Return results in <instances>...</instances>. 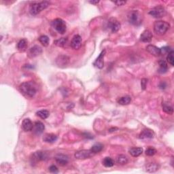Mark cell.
<instances>
[{
	"mask_svg": "<svg viewBox=\"0 0 174 174\" xmlns=\"http://www.w3.org/2000/svg\"><path fill=\"white\" fill-rule=\"evenodd\" d=\"M19 90L26 98L29 99L33 98L37 93V88H36L35 84L32 81L22 83L19 86Z\"/></svg>",
	"mask_w": 174,
	"mask_h": 174,
	"instance_id": "cell-1",
	"label": "cell"
},
{
	"mask_svg": "<svg viewBox=\"0 0 174 174\" xmlns=\"http://www.w3.org/2000/svg\"><path fill=\"white\" fill-rule=\"evenodd\" d=\"M170 27L167 22L163 21H157L154 24V31L156 35H163L165 34Z\"/></svg>",
	"mask_w": 174,
	"mask_h": 174,
	"instance_id": "cell-2",
	"label": "cell"
},
{
	"mask_svg": "<svg viewBox=\"0 0 174 174\" xmlns=\"http://www.w3.org/2000/svg\"><path fill=\"white\" fill-rule=\"evenodd\" d=\"M50 3L48 1H44L39 3H33L30 6L29 12L32 15H37L41 13L43 10L47 8L49 6Z\"/></svg>",
	"mask_w": 174,
	"mask_h": 174,
	"instance_id": "cell-3",
	"label": "cell"
},
{
	"mask_svg": "<svg viewBox=\"0 0 174 174\" xmlns=\"http://www.w3.org/2000/svg\"><path fill=\"white\" fill-rule=\"evenodd\" d=\"M128 21L132 25L138 26L142 23V16L137 10H131L128 14Z\"/></svg>",
	"mask_w": 174,
	"mask_h": 174,
	"instance_id": "cell-4",
	"label": "cell"
},
{
	"mask_svg": "<svg viewBox=\"0 0 174 174\" xmlns=\"http://www.w3.org/2000/svg\"><path fill=\"white\" fill-rule=\"evenodd\" d=\"M52 26L58 33H61V34H64L67 29L66 23L61 18L55 19L52 23Z\"/></svg>",
	"mask_w": 174,
	"mask_h": 174,
	"instance_id": "cell-5",
	"label": "cell"
},
{
	"mask_svg": "<svg viewBox=\"0 0 174 174\" xmlns=\"http://www.w3.org/2000/svg\"><path fill=\"white\" fill-rule=\"evenodd\" d=\"M167 12L165 8L162 6H157L154 8L150 10L149 12V14L153 16L154 18H160L162 17H164L166 15Z\"/></svg>",
	"mask_w": 174,
	"mask_h": 174,
	"instance_id": "cell-6",
	"label": "cell"
},
{
	"mask_svg": "<svg viewBox=\"0 0 174 174\" xmlns=\"http://www.w3.org/2000/svg\"><path fill=\"white\" fill-rule=\"evenodd\" d=\"M93 152L91 150H81L77 151L75 153V158L79 160H84V159H89L94 155Z\"/></svg>",
	"mask_w": 174,
	"mask_h": 174,
	"instance_id": "cell-7",
	"label": "cell"
},
{
	"mask_svg": "<svg viewBox=\"0 0 174 174\" xmlns=\"http://www.w3.org/2000/svg\"><path fill=\"white\" fill-rule=\"evenodd\" d=\"M48 159V154L46 152L42 151H38L33 154L32 157L31 158V163L33 164L37 163L38 162L41 161H45Z\"/></svg>",
	"mask_w": 174,
	"mask_h": 174,
	"instance_id": "cell-8",
	"label": "cell"
},
{
	"mask_svg": "<svg viewBox=\"0 0 174 174\" xmlns=\"http://www.w3.org/2000/svg\"><path fill=\"white\" fill-rule=\"evenodd\" d=\"M108 27L112 33H116L120 29V23L117 19L114 18H111L108 21Z\"/></svg>",
	"mask_w": 174,
	"mask_h": 174,
	"instance_id": "cell-9",
	"label": "cell"
},
{
	"mask_svg": "<svg viewBox=\"0 0 174 174\" xmlns=\"http://www.w3.org/2000/svg\"><path fill=\"white\" fill-rule=\"evenodd\" d=\"M55 161H56L58 165L61 166H65L68 163L69 157L63 154H58L55 156Z\"/></svg>",
	"mask_w": 174,
	"mask_h": 174,
	"instance_id": "cell-10",
	"label": "cell"
},
{
	"mask_svg": "<svg viewBox=\"0 0 174 174\" xmlns=\"http://www.w3.org/2000/svg\"><path fill=\"white\" fill-rule=\"evenodd\" d=\"M82 42H83V40L80 35H76L74 36L71 41V46L74 50H78L81 47Z\"/></svg>",
	"mask_w": 174,
	"mask_h": 174,
	"instance_id": "cell-11",
	"label": "cell"
},
{
	"mask_svg": "<svg viewBox=\"0 0 174 174\" xmlns=\"http://www.w3.org/2000/svg\"><path fill=\"white\" fill-rule=\"evenodd\" d=\"M105 55V50H103L102 52H101V54L100 55V56L97 57V59L95 60V61L93 63V65L96 67H97L99 69H102L103 66H104V57Z\"/></svg>",
	"mask_w": 174,
	"mask_h": 174,
	"instance_id": "cell-12",
	"label": "cell"
},
{
	"mask_svg": "<svg viewBox=\"0 0 174 174\" xmlns=\"http://www.w3.org/2000/svg\"><path fill=\"white\" fill-rule=\"evenodd\" d=\"M146 50L150 54L153 55L154 57H159L161 55V48L156 47V46L150 44L147 46Z\"/></svg>",
	"mask_w": 174,
	"mask_h": 174,
	"instance_id": "cell-13",
	"label": "cell"
},
{
	"mask_svg": "<svg viewBox=\"0 0 174 174\" xmlns=\"http://www.w3.org/2000/svg\"><path fill=\"white\" fill-rule=\"evenodd\" d=\"M152 39V33L150 30H145L140 35V40L143 42H150Z\"/></svg>",
	"mask_w": 174,
	"mask_h": 174,
	"instance_id": "cell-14",
	"label": "cell"
},
{
	"mask_svg": "<svg viewBox=\"0 0 174 174\" xmlns=\"http://www.w3.org/2000/svg\"><path fill=\"white\" fill-rule=\"evenodd\" d=\"M33 126L34 125L31 122V120L29 118H25L23 120V122H22V128L25 131H30V130L33 129Z\"/></svg>",
	"mask_w": 174,
	"mask_h": 174,
	"instance_id": "cell-15",
	"label": "cell"
},
{
	"mask_svg": "<svg viewBox=\"0 0 174 174\" xmlns=\"http://www.w3.org/2000/svg\"><path fill=\"white\" fill-rule=\"evenodd\" d=\"M44 129H45L44 125L42 122L37 121L34 123V126H33V129L35 133L38 135L42 133Z\"/></svg>",
	"mask_w": 174,
	"mask_h": 174,
	"instance_id": "cell-16",
	"label": "cell"
},
{
	"mask_svg": "<svg viewBox=\"0 0 174 174\" xmlns=\"http://www.w3.org/2000/svg\"><path fill=\"white\" fill-rule=\"evenodd\" d=\"M154 137V133L150 129H144L142 130V132L139 134V138L144 139H152Z\"/></svg>",
	"mask_w": 174,
	"mask_h": 174,
	"instance_id": "cell-17",
	"label": "cell"
},
{
	"mask_svg": "<svg viewBox=\"0 0 174 174\" xmlns=\"http://www.w3.org/2000/svg\"><path fill=\"white\" fill-rule=\"evenodd\" d=\"M42 52V48L39 46H34L29 50V56L31 57H35L40 55Z\"/></svg>",
	"mask_w": 174,
	"mask_h": 174,
	"instance_id": "cell-18",
	"label": "cell"
},
{
	"mask_svg": "<svg viewBox=\"0 0 174 174\" xmlns=\"http://www.w3.org/2000/svg\"><path fill=\"white\" fill-rule=\"evenodd\" d=\"M57 136L56 135L52 134V133H46L44 135L43 137V140L44 142H46V143H54L57 141Z\"/></svg>",
	"mask_w": 174,
	"mask_h": 174,
	"instance_id": "cell-19",
	"label": "cell"
},
{
	"mask_svg": "<svg viewBox=\"0 0 174 174\" xmlns=\"http://www.w3.org/2000/svg\"><path fill=\"white\" fill-rule=\"evenodd\" d=\"M129 154L133 157H137L141 155L143 153V148H139V147H134V148H131L129 149Z\"/></svg>",
	"mask_w": 174,
	"mask_h": 174,
	"instance_id": "cell-20",
	"label": "cell"
},
{
	"mask_svg": "<svg viewBox=\"0 0 174 174\" xmlns=\"http://www.w3.org/2000/svg\"><path fill=\"white\" fill-rule=\"evenodd\" d=\"M28 46L27 40L26 39H22L17 44V48L19 51L24 52L25 51Z\"/></svg>",
	"mask_w": 174,
	"mask_h": 174,
	"instance_id": "cell-21",
	"label": "cell"
},
{
	"mask_svg": "<svg viewBox=\"0 0 174 174\" xmlns=\"http://www.w3.org/2000/svg\"><path fill=\"white\" fill-rule=\"evenodd\" d=\"M163 110L165 113L168 114H172L173 112V107L170 104H169V103L164 102L163 103Z\"/></svg>",
	"mask_w": 174,
	"mask_h": 174,
	"instance_id": "cell-22",
	"label": "cell"
},
{
	"mask_svg": "<svg viewBox=\"0 0 174 174\" xmlns=\"http://www.w3.org/2000/svg\"><path fill=\"white\" fill-rule=\"evenodd\" d=\"M116 162H117V163L119 164V165H124L128 163L127 156L124 155V154H120V155H118L116 158Z\"/></svg>",
	"mask_w": 174,
	"mask_h": 174,
	"instance_id": "cell-23",
	"label": "cell"
},
{
	"mask_svg": "<svg viewBox=\"0 0 174 174\" xmlns=\"http://www.w3.org/2000/svg\"><path fill=\"white\" fill-rule=\"evenodd\" d=\"M103 165L105 167H112L114 165V161L110 157H105L103 161Z\"/></svg>",
	"mask_w": 174,
	"mask_h": 174,
	"instance_id": "cell-24",
	"label": "cell"
},
{
	"mask_svg": "<svg viewBox=\"0 0 174 174\" xmlns=\"http://www.w3.org/2000/svg\"><path fill=\"white\" fill-rule=\"evenodd\" d=\"M130 101H131V98H130L129 96H125V97H120L119 100H118V102L120 105H125L129 104V103H130Z\"/></svg>",
	"mask_w": 174,
	"mask_h": 174,
	"instance_id": "cell-25",
	"label": "cell"
},
{
	"mask_svg": "<svg viewBox=\"0 0 174 174\" xmlns=\"http://www.w3.org/2000/svg\"><path fill=\"white\" fill-rule=\"evenodd\" d=\"M159 64L160 65V69H159V72L161 73H165L167 71L168 67H167V63L164 60L161 59L160 61H159Z\"/></svg>",
	"mask_w": 174,
	"mask_h": 174,
	"instance_id": "cell-26",
	"label": "cell"
},
{
	"mask_svg": "<svg viewBox=\"0 0 174 174\" xmlns=\"http://www.w3.org/2000/svg\"><path fill=\"white\" fill-rule=\"evenodd\" d=\"M67 43V38H61L59 40H55L54 42V44L55 45H57V46L60 47H63L65 46H66Z\"/></svg>",
	"mask_w": 174,
	"mask_h": 174,
	"instance_id": "cell-27",
	"label": "cell"
},
{
	"mask_svg": "<svg viewBox=\"0 0 174 174\" xmlns=\"http://www.w3.org/2000/svg\"><path fill=\"white\" fill-rule=\"evenodd\" d=\"M159 170V166L155 163H150L146 167V171L150 173L155 172Z\"/></svg>",
	"mask_w": 174,
	"mask_h": 174,
	"instance_id": "cell-28",
	"label": "cell"
},
{
	"mask_svg": "<svg viewBox=\"0 0 174 174\" xmlns=\"http://www.w3.org/2000/svg\"><path fill=\"white\" fill-rule=\"evenodd\" d=\"M36 114H37L38 116L42 118V119H46V118L49 116L50 113L46 110H42L38 111V112L36 113Z\"/></svg>",
	"mask_w": 174,
	"mask_h": 174,
	"instance_id": "cell-29",
	"label": "cell"
},
{
	"mask_svg": "<svg viewBox=\"0 0 174 174\" xmlns=\"http://www.w3.org/2000/svg\"><path fill=\"white\" fill-rule=\"evenodd\" d=\"M103 148V146L102 144H96L92 146L91 150L93 152L94 154H97V153H99V152H100L101 150H102Z\"/></svg>",
	"mask_w": 174,
	"mask_h": 174,
	"instance_id": "cell-30",
	"label": "cell"
},
{
	"mask_svg": "<svg viewBox=\"0 0 174 174\" xmlns=\"http://www.w3.org/2000/svg\"><path fill=\"white\" fill-rule=\"evenodd\" d=\"M39 41L44 46H48L50 42L49 38L47 35H41L39 38Z\"/></svg>",
	"mask_w": 174,
	"mask_h": 174,
	"instance_id": "cell-31",
	"label": "cell"
},
{
	"mask_svg": "<svg viewBox=\"0 0 174 174\" xmlns=\"http://www.w3.org/2000/svg\"><path fill=\"white\" fill-rule=\"evenodd\" d=\"M58 59H59V60L57 59V62L59 61V63H57V65H59V66H61V65H67L69 60L68 58H67L66 56H59Z\"/></svg>",
	"mask_w": 174,
	"mask_h": 174,
	"instance_id": "cell-32",
	"label": "cell"
},
{
	"mask_svg": "<svg viewBox=\"0 0 174 174\" xmlns=\"http://www.w3.org/2000/svg\"><path fill=\"white\" fill-rule=\"evenodd\" d=\"M174 52L173 50H171V51L167 54V61L170 63L171 66L174 65V57H173Z\"/></svg>",
	"mask_w": 174,
	"mask_h": 174,
	"instance_id": "cell-33",
	"label": "cell"
},
{
	"mask_svg": "<svg viewBox=\"0 0 174 174\" xmlns=\"http://www.w3.org/2000/svg\"><path fill=\"white\" fill-rule=\"evenodd\" d=\"M156 153V150L153 148H148L146 150V154L150 156H154Z\"/></svg>",
	"mask_w": 174,
	"mask_h": 174,
	"instance_id": "cell-34",
	"label": "cell"
},
{
	"mask_svg": "<svg viewBox=\"0 0 174 174\" xmlns=\"http://www.w3.org/2000/svg\"><path fill=\"white\" fill-rule=\"evenodd\" d=\"M49 171L50 173H57L58 172H59V170H58V168L55 165L50 166L49 167Z\"/></svg>",
	"mask_w": 174,
	"mask_h": 174,
	"instance_id": "cell-35",
	"label": "cell"
},
{
	"mask_svg": "<svg viewBox=\"0 0 174 174\" xmlns=\"http://www.w3.org/2000/svg\"><path fill=\"white\" fill-rule=\"evenodd\" d=\"M147 83H148V79L143 78L141 80V86H142V88L143 89V90H145V89H146Z\"/></svg>",
	"mask_w": 174,
	"mask_h": 174,
	"instance_id": "cell-36",
	"label": "cell"
},
{
	"mask_svg": "<svg viewBox=\"0 0 174 174\" xmlns=\"http://www.w3.org/2000/svg\"><path fill=\"white\" fill-rule=\"evenodd\" d=\"M114 3L116 6H123V5L126 4V1H113Z\"/></svg>",
	"mask_w": 174,
	"mask_h": 174,
	"instance_id": "cell-37",
	"label": "cell"
},
{
	"mask_svg": "<svg viewBox=\"0 0 174 174\" xmlns=\"http://www.w3.org/2000/svg\"><path fill=\"white\" fill-rule=\"evenodd\" d=\"M159 86H160V88L161 89H163V88H165L166 87V84L165 83H161L160 84V85H159Z\"/></svg>",
	"mask_w": 174,
	"mask_h": 174,
	"instance_id": "cell-38",
	"label": "cell"
},
{
	"mask_svg": "<svg viewBox=\"0 0 174 174\" xmlns=\"http://www.w3.org/2000/svg\"><path fill=\"white\" fill-rule=\"evenodd\" d=\"M89 3H91L92 4H94V5H97V4H98L99 3H100V1H89Z\"/></svg>",
	"mask_w": 174,
	"mask_h": 174,
	"instance_id": "cell-39",
	"label": "cell"
},
{
	"mask_svg": "<svg viewBox=\"0 0 174 174\" xmlns=\"http://www.w3.org/2000/svg\"><path fill=\"white\" fill-rule=\"evenodd\" d=\"M117 129H118L117 128H112V129H109V132L112 133V132H114V131H116V130H117Z\"/></svg>",
	"mask_w": 174,
	"mask_h": 174,
	"instance_id": "cell-40",
	"label": "cell"
}]
</instances>
